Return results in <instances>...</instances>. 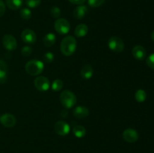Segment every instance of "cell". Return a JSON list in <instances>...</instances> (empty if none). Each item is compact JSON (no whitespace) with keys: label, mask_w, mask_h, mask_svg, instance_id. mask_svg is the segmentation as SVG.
Returning a JSON list of instances; mask_svg holds the SVG:
<instances>
[{"label":"cell","mask_w":154,"mask_h":153,"mask_svg":"<svg viewBox=\"0 0 154 153\" xmlns=\"http://www.w3.org/2000/svg\"><path fill=\"white\" fill-rule=\"evenodd\" d=\"M146 62L149 68L154 70V53L150 54L146 59Z\"/></svg>","instance_id":"obj_28"},{"label":"cell","mask_w":154,"mask_h":153,"mask_svg":"<svg viewBox=\"0 0 154 153\" xmlns=\"http://www.w3.org/2000/svg\"><path fill=\"white\" fill-rule=\"evenodd\" d=\"M132 53L134 58H136L137 60L141 61V60H144L145 58L147 52H146V50L144 48V46H141V45H136V46H135L132 48Z\"/></svg>","instance_id":"obj_13"},{"label":"cell","mask_w":154,"mask_h":153,"mask_svg":"<svg viewBox=\"0 0 154 153\" xmlns=\"http://www.w3.org/2000/svg\"><path fill=\"white\" fill-rule=\"evenodd\" d=\"M87 12H88V8H87V6L81 4V5H78V7L75 8L73 11V15L76 19L81 20L84 18Z\"/></svg>","instance_id":"obj_14"},{"label":"cell","mask_w":154,"mask_h":153,"mask_svg":"<svg viewBox=\"0 0 154 153\" xmlns=\"http://www.w3.org/2000/svg\"><path fill=\"white\" fill-rule=\"evenodd\" d=\"M108 46L111 50L114 52H121L124 50L125 45L124 42L120 38L114 36L108 39Z\"/></svg>","instance_id":"obj_4"},{"label":"cell","mask_w":154,"mask_h":153,"mask_svg":"<svg viewBox=\"0 0 154 153\" xmlns=\"http://www.w3.org/2000/svg\"><path fill=\"white\" fill-rule=\"evenodd\" d=\"M90 114V110L85 106H78L74 109L73 116L77 118L82 119L87 117Z\"/></svg>","instance_id":"obj_12"},{"label":"cell","mask_w":154,"mask_h":153,"mask_svg":"<svg viewBox=\"0 0 154 153\" xmlns=\"http://www.w3.org/2000/svg\"><path fill=\"white\" fill-rule=\"evenodd\" d=\"M51 15L54 18H59L61 15V10L58 7H53L51 9Z\"/></svg>","instance_id":"obj_26"},{"label":"cell","mask_w":154,"mask_h":153,"mask_svg":"<svg viewBox=\"0 0 154 153\" xmlns=\"http://www.w3.org/2000/svg\"><path fill=\"white\" fill-rule=\"evenodd\" d=\"M54 130L60 136H66L70 131V126L65 121H58L54 124Z\"/></svg>","instance_id":"obj_8"},{"label":"cell","mask_w":154,"mask_h":153,"mask_svg":"<svg viewBox=\"0 0 154 153\" xmlns=\"http://www.w3.org/2000/svg\"><path fill=\"white\" fill-rule=\"evenodd\" d=\"M21 39L25 43L32 44L35 43L37 37H36V34L34 31L30 28H26L21 33Z\"/></svg>","instance_id":"obj_10"},{"label":"cell","mask_w":154,"mask_h":153,"mask_svg":"<svg viewBox=\"0 0 154 153\" xmlns=\"http://www.w3.org/2000/svg\"><path fill=\"white\" fill-rule=\"evenodd\" d=\"M6 5L11 10H17L23 5V0H6Z\"/></svg>","instance_id":"obj_19"},{"label":"cell","mask_w":154,"mask_h":153,"mask_svg":"<svg viewBox=\"0 0 154 153\" xmlns=\"http://www.w3.org/2000/svg\"><path fill=\"white\" fill-rule=\"evenodd\" d=\"M17 120L14 115L11 113H5L0 115V123L5 128H12L16 124Z\"/></svg>","instance_id":"obj_9"},{"label":"cell","mask_w":154,"mask_h":153,"mask_svg":"<svg viewBox=\"0 0 154 153\" xmlns=\"http://www.w3.org/2000/svg\"><path fill=\"white\" fill-rule=\"evenodd\" d=\"M7 80V72L0 70V83H4Z\"/></svg>","instance_id":"obj_29"},{"label":"cell","mask_w":154,"mask_h":153,"mask_svg":"<svg viewBox=\"0 0 154 153\" xmlns=\"http://www.w3.org/2000/svg\"><path fill=\"white\" fill-rule=\"evenodd\" d=\"M56 40H57V37H56L55 34L52 32H49L43 38V43L46 47H51L53 45L55 44Z\"/></svg>","instance_id":"obj_17"},{"label":"cell","mask_w":154,"mask_h":153,"mask_svg":"<svg viewBox=\"0 0 154 153\" xmlns=\"http://www.w3.org/2000/svg\"><path fill=\"white\" fill-rule=\"evenodd\" d=\"M42 0H26V5L31 8H35L40 5Z\"/></svg>","instance_id":"obj_23"},{"label":"cell","mask_w":154,"mask_h":153,"mask_svg":"<svg viewBox=\"0 0 154 153\" xmlns=\"http://www.w3.org/2000/svg\"><path fill=\"white\" fill-rule=\"evenodd\" d=\"M32 48L29 46H24L21 49V53L25 57L29 56L32 54Z\"/></svg>","instance_id":"obj_27"},{"label":"cell","mask_w":154,"mask_h":153,"mask_svg":"<svg viewBox=\"0 0 154 153\" xmlns=\"http://www.w3.org/2000/svg\"><path fill=\"white\" fill-rule=\"evenodd\" d=\"M54 28L57 33L60 34H66L69 32L71 28V25L67 20L64 18H59L54 22Z\"/></svg>","instance_id":"obj_5"},{"label":"cell","mask_w":154,"mask_h":153,"mask_svg":"<svg viewBox=\"0 0 154 153\" xmlns=\"http://www.w3.org/2000/svg\"><path fill=\"white\" fill-rule=\"evenodd\" d=\"M45 64L43 62L37 59H32L26 62L25 65V70L28 74L31 76H37L42 73Z\"/></svg>","instance_id":"obj_2"},{"label":"cell","mask_w":154,"mask_h":153,"mask_svg":"<svg viewBox=\"0 0 154 153\" xmlns=\"http://www.w3.org/2000/svg\"><path fill=\"white\" fill-rule=\"evenodd\" d=\"M72 131H73L74 135L78 138L84 137V136H85L86 134H87V130H86L85 128L82 125H79V124L75 125L72 129Z\"/></svg>","instance_id":"obj_18"},{"label":"cell","mask_w":154,"mask_h":153,"mask_svg":"<svg viewBox=\"0 0 154 153\" xmlns=\"http://www.w3.org/2000/svg\"><path fill=\"white\" fill-rule=\"evenodd\" d=\"M43 60L44 62L47 63H51L54 60V55L53 52H47L44 54L43 56Z\"/></svg>","instance_id":"obj_24"},{"label":"cell","mask_w":154,"mask_h":153,"mask_svg":"<svg viewBox=\"0 0 154 153\" xmlns=\"http://www.w3.org/2000/svg\"><path fill=\"white\" fill-rule=\"evenodd\" d=\"M5 12V4L2 0H0V17L3 16Z\"/></svg>","instance_id":"obj_31"},{"label":"cell","mask_w":154,"mask_h":153,"mask_svg":"<svg viewBox=\"0 0 154 153\" xmlns=\"http://www.w3.org/2000/svg\"><path fill=\"white\" fill-rule=\"evenodd\" d=\"M81 76L85 80L91 79L93 76V69L90 64H87L83 66L81 70Z\"/></svg>","instance_id":"obj_15"},{"label":"cell","mask_w":154,"mask_h":153,"mask_svg":"<svg viewBox=\"0 0 154 153\" xmlns=\"http://www.w3.org/2000/svg\"><path fill=\"white\" fill-rule=\"evenodd\" d=\"M0 70L5 72H8V66L6 62H5L3 60L0 59Z\"/></svg>","instance_id":"obj_30"},{"label":"cell","mask_w":154,"mask_h":153,"mask_svg":"<svg viewBox=\"0 0 154 153\" xmlns=\"http://www.w3.org/2000/svg\"><path fill=\"white\" fill-rule=\"evenodd\" d=\"M139 135L138 131L133 128H127L123 132V138L128 142H135L138 140Z\"/></svg>","instance_id":"obj_11"},{"label":"cell","mask_w":154,"mask_h":153,"mask_svg":"<svg viewBox=\"0 0 154 153\" xmlns=\"http://www.w3.org/2000/svg\"><path fill=\"white\" fill-rule=\"evenodd\" d=\"M105 0H88V4L91 8H98L103 4Z\"/></svg>","instance_id":"obj_25"},{"label":"cell","mask_w":154,"mask_h":153,"mask_svg":"<svg viewBox=\"0 0 154 153\" xmlns=\"http://www.w3.org/2000/svg\"><path fill=\"white\" fill-rule=\"evenodd\" d=\"M20 15L21 18L26 20H28L31 18L32 16V12L31 10L29 8H23L21 9L20 11Z\"/></svg>","instance_id":"obj_22"},{"label":"cell","mask_w":154,"mask_h":153,"mask_svg":"<svg viewBox=\"0 0 154 153\" xmlns=\"http://www.w3.org/2000/svg\"><path fill=\"white\" fill-rule=\"evenodd\" d=\"M89 31L88 26L84 23L79 24L76 26L75 29V34L78 38H83L85 37Z\"/></svg>","instance_id":"obj_16"},{"label":"cell","mask_w":154,"mask_h":153,"mask_svg":"<svg viewBox=\"0 0 154 153\" xmlns=\"http://www.w3.org/2000/svg\"><path fill=\"white\" fill-rule=\"evenodd\" d=\"M151 39L154 41V30L153 31V32L151 33Z\"/></svg>","instance_id":"obj_33"},{"label":"cell","mask_w":154,"mask_h":153,"mask_svg":"<svg viewBox=\"0 0 154 153\" xmlns=\"http://www.w3.org/2000/svg\"><path fill=\"white\" fill-rule=\"evenodd\" d=\"M60 100L62 105L66 109L75 106L77 103V97L72 92L69 90H64L60 95Z\"/></svg>","instance_id":"obj_3"},{"label":"cell","mask_w":154,"mask_h":153,"mask_svg":"<svg viewBox=\"0 0 154 153\" xmlns=\"http://www.w3.org/2000/svg\"><path fill=\"white\" fill-rule=\"evenodd\" d=\"M34 86L35 88L38 91L45 92L48 91L51 86L50 80L44 76H37L34 80Z\"/></svg>","instance_id":"obj_6"},{"label":"cell","mask_w":154,"mask_h":153,"mask_svg":"<svg viewBox=\"0 0 154 153\" xmlns=\"http://www.w3.org/2000/svg\"><path fill=\"white\" fill-rule=\"evenodd\" d=\"M69 1L71 3H72V4H79V5H81V4H84L87 0H69Z\"/></svg>","instance_id":"obj_32"},{"label":"cell","mask_w":154,"mask_h":153,"mask_svg":"<svg viewBox=\"0 0 154 153\" xmlns=\"http://www.w3.org/2000/svg\"><path fill=\"white\" fill-rule=\"evenodd\" d=\"M77 40L75 37L68 35L62 40L60 44V50L66 56H70L73 55L77 49Z\"/></svg>","instance_id":"obj_1"},{"label":"cell","mask_w":154,"mask_h":153,"mask_svg":"<svg viewBox=\"0 0 154 153\" xmlns=\"http://www.w3.org/2000/svg\"><path fill=\"white\" fill-rule=\"evenodd\" d=\"M63 81L62 80L57 79L55 80H54V82H52V85H51V89L54 92H59L63 88Z\"/></svg>","instance_id":"obj_21"},{"label":"cell","mask_w":154,"mask_h":153,"mask_svg":"<svg viewBox=\"0 0 154 153\" xmlns=\"http://www.w3.org/2000/svg\"><path fill=\"white\" fill-rule=\"evenodd\" d=\"M147 98V94H146L145 91L143 89H138V91L135 92V98L139 103H142L144 100H146Z\"/></svg>","instance_id":"obj_20"},{"label":"cell","mask_w":154,"mask_h":153,"mask_svg":"<svg viewBox=\"0 0 154 153\" xmlns=\"http://www.w3.org/2000/svg\"><path fill=\"white\" fill-rule=\"evenodd\" d=\"M2 44L4 47L8 51L14 50L17 48V43L15 38L13 35L9 34H5L3 36Z\"/></svg>","instance_id":"obj_7"}]
</instances>
